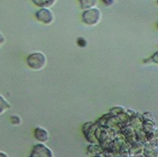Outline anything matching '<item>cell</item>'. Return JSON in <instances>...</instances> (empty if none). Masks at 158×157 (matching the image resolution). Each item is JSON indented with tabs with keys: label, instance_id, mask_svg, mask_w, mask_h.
<instances>
[{
	"label": "cell",
	"instance_id": "6da1fadb",
	"mask_svg": "<svg viewBox=\"0 0 158 157\" xmlns=\"http://www.w3.org/2000/svg\"><path fill=\"white\" fill-rule=\"evenodd\" d=\"M101 19V11L98 7L85 10L82 14V20L88 25H96Z\"/></svg>",
	"mask_w": 158,
	"mask_h": 157
},
{
	"label": "cell",
	"instance_id": "7a4b0ae2",
	"mask_svg": "<svg viewBox=\"0 0 158 157\" xmlns=\"http://www.w3.org/2000/svg\"><path fill=\"white\" fill-rule=\"evenodd\" d=\"M27 65L33 70H41L44 67L47 62L46 56L40 52H35L28 56Z\"/></svg>",
	"mask_w": 158,
	"mask_h": 157
},
{
	"label": "cell",
	"instance_id": "3957f363",
	"mask_svg": "<svg viewBox=\"0 0 158 157\" xmlns=\"http://www.w3.org/2000/svg\"><path fill=\"white\" fill-rule=\"evenodd\" d=\"M35 17L39 22L45 24H51L54 21V14L48 7H42L35 13Z\"/></svg>",
	"mask_w": 158,
	"mask_h": 157
},
{
	"label": "cell",
	"instance_id": "277c9868",
	"mask_svg": "<svg viewBox=\"0 0 158 157\" xmlns=\"http://www.w3.org/2000/svg\"><path fill=\"white\" fill-rule=\"evenodd\" d=\"M31 156L32 157H52L53 156L52 150L43 144H38L33 147Z\"/></svg>",
	"mask_w": 158,
	"mask_h": 157
},
{
	"label": "cell",
	"instance_id": "5b68a950",
	"mask_svg": "<svg viewBox=\"0 0 158 157\" xmlns=\"http://www.w3.org/2000/svg\"><path fill=\"white\" fill-rule=\"evenodd\" d=\"M34 136L35 139L41 142H46L49 139L48 132L42 128H37L35 130Z\"/></svg>",
	"mask_w": 158,
	"mask_h": 157
},
{
	"label": "cell",
	"instance_id": "8992f818",
	"mask_svg": "<svg viewBox=\"0 0 158 157\" xmlns=\"http://www.w3.org/2000/svg\"><path fill=\"white\" fill-rule=\"evenodd\" d=\"M79 3L81 8L83 10H87L95 7L98 3V0H79Z\"/></svg>",
	"mask_w": 158,
	"mask_h": 157
},
{
	"label": "cell",
	"instance_id": "52a82bcc",
	"mask_svg": "<svg viewBox=\"0 0 158 157\" xmlns=\"http://www.w3.org/2000/svg\"><path fill=\"white\" fill-rule=\"evenodd\" d=\"M57 0H32L36 6L40 7H50L55 5Z\"/></svg>",
	"mask_w": 158,
	"mask_h": 157
},
{
	"label": "cell",
	"instance_id": "ba28073f",
	"mask_svg": "<svg viewBox=\"0 0 158 157\" xmlns=\"http://www.w3.org/2000/svg\"><path fill=\"white\" fill-rule=\"evenodd\" d=\"M10 107V105L9 104L2 96L0 95V114L5 112L7 109Z\"/></svg>",
	"mask_w": 158,
	"mask_h": 157
},
{
	"label": "cell",
	"instance_id": "9c48e42d",
	"mask_svg": "<svg viewBox=\"0 0 158 157\" xmlns=\"http://www.w3.org/2000/svg\"><path fill=\"white\" fill-rule=\"evenodd\" d=\"M77 44H78V46L81 47V48H85L86 45H87V42H86V40L84 38L78 37V39H77Z\"/></svg>",
	"mask_w": 158,
	"mask_h": 157
},
{
	"label": "cell",
	"instance_id": "30bf717a",
	"mask_svg": "<svg viewBox=\"0 0 158 157\" xmlns=\"http://www.w3.org/2000/svg\"><path fill=\"white\" fill-rule=\"evenodd\" d=\"M11 122L14 124H19L21 122L20 118L17 116H11Z\"/></svg>",
	"mask_w": 158,
	"mask_h": 157
},
{
	"label": "cell",
	"instance_id": "8fae6325",
	"mask_svg": "<svg viewBox=\"0 0 158 157\" xmlns=\"http://www.w3.org/2000/svg\"><path fill=\"white\" fill-rule=\"evenodd\" d=\"M102 2L107 7L112 6V5H114V0H102Z\"/></svg>",
	"mask_w": 158,
	"mask_h": 157
},
{
	"label": "cell",
	"instance_id": "7c38bea8",
	"mask_svg": "<svg viewBox=\"0 0 158 157\" xmlns=\"http://www.w3.org/2000/svg\"><path fill=\"white\" fill-rule=\"evenodd\" d=\"M5 42V37H4V35L1 33V32H0V47H1Z\"/></svg>",
	"mask_w": 158,
	"mask_h": 157
},
{
	"label": "cell",
	"instance_id": "4fadbf2b",
	"mask_svg": "<svg viewBox=\"0 0 158 157\" xmlns=\"http://www.w3.org/2000/svg\"><path fill=\"white\" fill-rule=\"evenodd\" d=\"M0 156H7L6 154H0Z\"/></svg>",
	"mask_w": 158,
	"mask_h": 157
}]
</instances>
